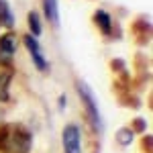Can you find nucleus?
I'll return each mask as SVG.
<instances>
[{
	"instance_id": "f257e3e1",
	"label": "nucleus",
	"mask_w": 153,
	"mask_h": 153,
	"mask_svg": "<svg viewBox=\"0 0 153 153\" xmlns=\"http://www.w3.org/2000/svg\"><path fill=\"white\" fill-rule=\"evenodd\" d=\"M31 147L33 135L25 125H0V153H29Z\"/></svg>"
},
{
	"instance_id": "f03ea898",
	"label": "nucleus",
	"mask_w": 153,
	"mask_h": 153,
	"mask_svg": "<svg viewBox=\"0 0 153 153\" xmlns=\"http://www.w3.org/2000/svg\"><path fill=\"white\" fill-rule=\"evenodd\" d=\"M76 92H78V98L82 100L84 110H86V118L90 123V127L94 133H102L104 131V118H102V112H100V106H98V100H96V94L92 92V88L84 80H76Z\"/></svg>"
},
{
	"instance_id": "7ed1b4c3",
	"label": "nucleus",
	"mask_w": 153,
	"mask_h": 153,
	"mask_svg": "<svg viewBox=\"0 0 153 153\" xmlns=\"http://www.w3.org/2000/svg\"><path fill=\"white\" fill-rule=\"evenodd\" d=\"M63 153H82V129L76 123H68L61 131Z\"/></svg>"
},
{
	"instance_id": "20e7f679",
	"label": "nucleus",
	"mask_w": 153,
	"mask_h": 153,
	"mask_svg": "<svg viewBox=\"0 0 153 153\" xmlns=\"http://www.w3.org/2000/svg\"><path fill=\"white\" fill-rule=\"evenodd\" d=\"M25 47H27V51H29V55H31V61L35 63V68L39 71H47L49 70V63H47V57L43 55V49H41V45H39V41H37L35 37H31L29 33L25 35Z\"/></svg>"
},
{
	"instance_id": "39448f33",
	"label": "nucleus",
	"mask_w": 153,
	"mask_h": 153,
	"mask_svg": "<svg viewBox=\"0 0 153 153\" xmlns=\"http://www.w3.org/2000/svg\"><path fill=\"white\" fill-rule=\"evenodd\" d=\"M16 47H19V39H16V33L14 31H8L0 37V55L4 57H10L16 53Z\"/></svg>"
},
{
	"instance_id": "423d86ee",
	"label": "nucleus",
	"mask_w": 153,
	"mask_h": 153,
	"mask_svg": "<svg viewBox=\"0 0 153 153\" xmlns=\"http://www.w3.org/2000/svg\"><path fill=\"white\" fill-rule=\"evenodd\" d=\"M43 4V14L47 19V23H51L55 29L59 27V0H41Z\"/></svg>"
},
{
	"instance_id": "0eeeda50",
	"label": "nucleus",
	"mask_w": 153,
	"mask_h": 153,
	"mask_svg": "<svg viewBox=\"0 0 153 153\" xmlns=\"http://www.w3.org/2000/svg\"><path fill=\"white\" fill-rule=\"evenodd\" d=\"M94 23L104 35H110L112 33V16L106 10H96L94 12Z\"/></svg>"
},
{
	"instance_id": "6e6552de",
	"label": "nucleus",
	"mask_w": 153,
	"mask_h": 153,
	"mask_svg": "<svg viewBox=\"0 0 153 153\" xmlns=\"http://www.w3.org/2000/svg\"><path fill=\"white\" fill-rule=\"evenodd\" d=\"M0 25H4L6 29L14 27V12H12L8 0H0Z\"/></svg>"
},
{
	"instance_id": "1a4fd4ad",
	"label": "nucleus",
	"mask_w": 153,
	"mask_h": 153,
	"mask_svg": "<svg viewBox=\"0 0 153 153\" xmlns=\"http://www.w3.org/2000/svg\"><path fill=\"white\" fill-rule=\"evenodd\" d=\"M27 23H29V35L31 37H39L41 35V31H43V23H41V16H39V12L37 10H31L29 12V16H27Z\"/></svg>"
},
{
	"instance_id": "9d476101",
	"label": "nucleus",
	"mask_w": 153,
	"mask_h": 153,
	"mask_svg": "<svg viewBox=\"0 0 153 153\" xmlns=\"http://www.w3.org/2000/svg\"><path fill=\"white\" fill-rule=\"evenodd\" d=\"M133 137H135L133 129H129V127H123V129H118V133H117V143H120L123 147H127V145H131Z\"/></svg>"
},
{
	"instance_id": "9b49d317",
	"label": "nucleus",
	"mask_w": 153,
	"mask_h": 153,
	"mask_svg": "<svg viewBox=\"0 0 153 153\" xmlns=\"http://www.w3.org/2000/svg\"><path fill=\"white\" fill-rule=\"evenodd\" d=\"M133 125H135V129L139 131V133H143V131L147 129V120H143V118H135Z\"/></svg>"
},
{
	"instance_id": "f8f14e48",
	"label": "nucleus",
	"mask_w": 153,
	"mask_h": 153,
	"mask_svg": "<svg viewBox=\"0 0 153 153\" xmlns=\"http://www.w3.org/2000/svg\"><path fill=\"white\" fill-rule=\"evenodd\" d=\"M59 106H61V108L65 106V96H61V98H59Z\"/></svg>"
},
{
	"instance_id": "ddd939ff",
	"label": "nucleus",
	"mask_w": 153,
	"mask_h": 153,
	"mask_svg": "<svg viewBox=\"0 0 153 153\" xmlns=\"http://www.w3.org/2000/svg\"><path fill=\"white\" fill-rule=\"evenodd\" d=\"M0 118H2V110H0Z\"/></svg>"
}]
</instances>
